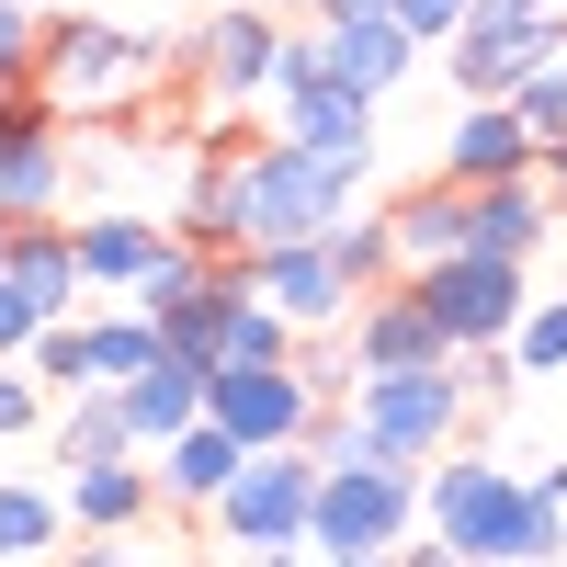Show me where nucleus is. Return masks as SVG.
<instances>
[{
  "label": "nucleus",
  "mask_w": 567,
  "mask_h": 567,
  "mask_svg": "<svg viewBox=\"0 0 567 567\" xmlns=\"http://www.w3.org/2000/svg\"><path fill=\"white\" fill-rule=\"evenodd\" d=\"M318 567H398V556H318Z\"/></svg>",
  "instance_id": "ea45409f"
},
{
  "label": "nucleus",
  "mask_w": 567,
  "mask_h": 567,
  "mask_svg": "<svg viewBox=\"0 0 567 567\" xmlns=\"http://www.w3.org/2000/svg\"><path fill=\"white\" fill-rule=\"evenodd\" d=\"M34 125H58V103L23 80V91H0V159H12V136H34Z\"/></svg>",
  "instance_id": "72a5a7b5"
},
{
  "label": "nucleus",
  "mask_w": 567,
  "mask_h": 567,
  "mask_svg": "<svg viewBox=\"0 0 567 567\" xmlns=\"http://www.w3.org/2000/svg\"><path fill=\"white\" fill-rule=\"evenodd\" d=\"M409 534H420V465H386V454L318 465V511H307L318 556H398Z\"/></svg>",
  "instance_id": "39448f33"
},
{
  "label": "nucleus",
  "mask_w": 567,
  "mask_h": 567,
  "mask_svg": "<svg viewBox=\"0 0 567 567\" xmlns=\"http://www.w3.org/2000/svg\"><path fill=\"white\" fill-rule=\"evenodd\" d=\"M545 194H556V216H567V136H545Z\"/></svg>",
  "instance_id": "4c0bfd02"
},
{
  "label": "nucleus",
  "mask_w": 567,
  "mask_h": 567,
  "mask_svg": "<svg viewBox=\"0 0 567 567\" xmlns=\"http://www.w3.org/2000/svg\"><path fill=\"white\" fill-rule=\"evenodd\" d=\"M58 567H136V556H125V534H69Z\"/></svg>",
  "instance_id": "f704fd0d"
},
{
  "label": "nucleus",
  "mask_w": 567,
  "mask_h": 567,
  "mask_svg": "<svg viewBox=\"0 0 567 567\" xmlns=\"http://www.w3.org/2000/svg\"><path fill=\"white\" fill-rule=\"evenodd\" d=\"M307 511H318V454L272 443V454H250L239 477H227V499L205 523H216V545H307Z\"/></svg>",
  "instance_id": "9d476101"
},
{
  "label": "nucleus",
  "mask_w": 567,
  "mask_h": 567,
  "mask_svg": "<svg viewBox=\"0 0 567 567\" xmlns=\"http://www.w3.org/2000/svg\"><path fill=\"white\" fill-rule=\"evenodd\" d=\"M341 329H352V363H363V374H398V363H443V352H454V341H443V318L409 296V272H398V284H374V296H352Z\"/></svg>",
  "instance_id": "4468645a"
},
{
  "label": "nucleus",
  "mask_w": 567,
  "mask_h": 567,
  "mask_svg": "<svg viewBox=\"0 0 567 567\" xmlns=\"http://www.w3.org/2000/svg\"><path fill=\"white\" fill-rule=\"evenodd\" d=\"M318 250H329V272L352 284V296H374V284H398V239H386V205H341L318 227Z\"/></svg>",
  "instance_id": "393cba45"
},
{
  "label": "nucleus",
  "mask_w": 567,
  "mask_h": 567,
  "mask_svg": "<svg viewBox=\"0 0 567 567\" xmlns=\"http://www.w3.org/2000/svg\"><path fill=\"white\" fill-rule=\"evenodd\" d=\"M511 114H523L534 136H567V58H545L523 91H511Z\"/></svg>",
  "instance_id": "2f4dec72"
},
{
  "label": "nucleus",
  "mask_w": 567,
  "mask_h": 567,
  "mask_svg": "<svg viewBox=\"0 0 567 567\" xmlns=\"http://www.w3.org/2000/svg\"><path fill=\"white\" fill-rule=\"evenodd\" d=\"M216 363H296V329H284L250 284L227 296V318H216Z\"/></svg>",
  "instance_id": "cd10ccee"
},
{
  "label": "nucleus",
  "mask_w": 567,
  "mask_h": 567,
  "mask_svg": "<svg viewBox=\"0 0 567 567\" xmlns=\"http://www.w3.org/2000/svg\"><path fill=\"white\" fill-rule=\"evenodd\" d=\"M272 69H284V12L272 0H227V12L194 23V103L205 114L272 103Z\"/></svg>",
  "instance_id": "1a4fd4ad"
},
{
  "label": "nucleus",
  "mask_w": 567,
  "mask_h": 567,
  "mask_svg": "<svg viewBox=\"0 0 567 567\" xmlns=\"http://www.w3.org/2000/svg\"><path fill=\"white\" fill-rule=\"evenodd\" d=\"M80 352H91V386H125V374H148L171 341H159V318L136 307V318H80Z\"/></svg>",
  "instance_id": "bb28decb"
},
{
  "label": "nucleus",
  "mask_w": 567,
  "mask_h": 567,
  "mask_svg": "<svg viewBox=\"0 0 567 567\" xmlns=\"http://www.w3.org/2000/svg\"><path fill=\"white\" fill-rule=\"evenodd\" d=\"M511 171H545V136L511 114V103H454V136H443V182H511Z\"/></svg>",
  "instance_id": "a211bd4d"
},
{
  "label": "nucleus",
  "mask_w": 567,
  "mask_h": 567,
  "mask_svg": "<svg viewBox=\"0 0 567 567\" xmlns=\"http://www.w3.org/2000/svg\"><path fill=\"white\" fill-rule=\"evenodd\" d=\"M318 12H386V0H318ZM318 12H307V23H318Z\"/></svg>",
  "instance_id": "58836bf2"
},
{
  "label": "nucleus",
  "mask_w": 567,
  "mask_h": 567,
  "mask_svg": "<svg viewBox=\"0 0 567 567\" xmlns=\"http://www.w3.org/2000/svg\"><path fill=\"white\" fill-rule=\"evenodd\" d=\"M318 58L341 69L352 91H374V103H386V91H398L420 58H432V45H420L398 12H318Z\"/></svg>",
  "instance_id": "f3484780"
},
{
  "label": "nucleus",
  "mask_w": 567,
  "mask_h": 567,
  "mask_svg": "<svg viewBox=\"0 0 567 567\" xmlns=\"http://www.w3.org/2000/svg\"><path fill=\"white\" fill-rule=\"evenodd\" d=\"M250 465V443L227 432V420L205 409V420H182L171 443H148V477H159V511H216L227 499V477Z\"/></svg>",
  "instance_id": "2eb2a0df"
},
{
  "label": "nucleus",
  "mask_w": 567,
  "mask_h": 567,
  "mask_svg": "<svg viewBox=\"0 0 567 567\" xmlns=\"http://www.w3.org/2000/svg\"><path fill=\"white\" fill-rule=\"evenodd\" d=\"M69 534H136L159 511V477H148V454H91V465H69Z\"/></svg>",
  "instance_id": "6ab92c4d"
},
{
  "label": "nucleus",
  "mask_w": 567,
  "mask_h": 567,
  "mask_svg": "<svg viewBox=\"0 0 567 567\" xmlns=\"http://www.w3.org/2000/svg\"><path fill=\"white\" fill-rule=\"evenodd\" d=\"M556 194H545V171H511V182H477L465 194V250H488V261H545L556 239Z\"/></svg>",
  "instance_id": "ddd939ff"
},
{
  "label": "nucleus",
  "mask_w": 567,
  "mask_h": 567,
  "mask_svg": "<svg viewBox=\"0 0 567 567\" xmlns=\"http://www.w3.org/2000/svg\"><path fill=\"white\" fill-rule=\"evenodd\" d=\"M398 567H465V556H454L443 534H409V545H398Z\"/></svg>",
  "instance_id": "e433bc0d"
},
{
  "label": "nucleus",
  "mask_w": 567,
  "mask_h": 567,
  "mask_svg": "<svg viewBox=\"0 0 567 567\" xmlns=\"http://www.w3.org/2000/svg\"><path fill=\"white\" fill-rule=\"evenodd\" d=\"M239 272H250V296H261L284 329H341V318H352V284L329 272L318 239H261V250H239Z\"/></svg>",
  "instance_id": "f8f14e48"
},
{
  "label": "nucleus",
  "mask_w": 567,
  "mask_h": 567,
  "mask_svg": "<svg viewBox=\"0 0 567 567\" xmlns=\"http://www.w3.org/2000/svg\"><path fill=\"white\" fill-rule=\"evenodd\" d=\"M69 194H80V159H69V136L58 125H34V136H12V159H0V216H69Z\"/></svg>",
  "instance_id": "4be33fe9"
},
{
  "label": "nucleus",
  "mask_w": 567,
  "mask_h": 567,
  "mask_svg": "<svg viewBox=\"0 0 567 567\" xmlns=\"http://www.w3.org/2000/svg\"><path fill=\"white\" fill-rule=\"evenodd\" d=\"M272 114H284V136H296V148H318L329 171L374 182V91H352L341 69L318 58V23H307V34H284V69H272Z\"/></svg>",
  "instance_id": "20e7f679"
},
{
  "label": "nucleus",
  "mask_w": 567,
  "mask_h": 567,
  "mask_svg": "<svg viewBox=\"0 0 567 567\" xmlns=\"http://www.w3.org/2000/svg\"><path fill=\"white\" fill-rule=\"evenodd\" d=\"M205 374L216 363H194V352H159L148 374H125V432H136V454H148V443H171L182 432V420H205Z\"/></svg>",
  "instance_id": "aec40b11"
},
{
  "label": "nucleus",
  "mask_w": 567,
  "mask_h": 567,
  "mask_svg": "<svg viewBox=\"0 0 567 567\" xmlns=\"http://www.w3.org/2000/svg\"><path fill=\"white\" fill-rule=\"evenodd\" d=\"M12 284H23L45 318H69V307H80V250H69V216H23V227H12Z\"/></svg>",
  "instance_id": "5701e85b"
},
{
  "label": "nucleus",
  "mask_w": 567,
  "mask_h": 567,
  "mask_svg": "<svg viewBox=\"0 0 567 567\" xmlns=\"http://www.w3.org/2000/svg\"><path fill=\"white\" fill-rule=\"evenodd\" d=\"M511 363H523V374H567V284L523 307V329H511Z\"/></svg>",
  "instance_id": "c85d7f7f"
},
{
  "label": "nucleus",
  "mask_w": 567,
  "mask_h": 567,
  "mask_svg": "<svg viewBox=\"0 0 567 567\" xmlns=\"http://www.w3.org/2000/svg\"><path fill=\"white\" fill-rule=\"evenodd\" d=\"M272 12H318V0H272Z\"/></svg>",
  "instance_id": "79ce46f5"
},
{
  "label": "nucleus",
  "mask_w": 567,
  "mask_h": 567,
  "mask_svg": "<svg viewBox=\"0 0 567 567\" xmlns=\"http://www.w3.org/2000/svg\"><path fill=\"white\" fill-rule=\"evenodd\" d=\"M386 12H398V23L420 34V45H454V23L477 12V0H386Z\"/></svg>",
  "instance_id": "473e14b6"
},
{
  "label": "nucleus",
  "mask_w": 567,
  "mask_h": 567,
  "mask_svg": "<svg viewBox=\"0 0 567 567\" xmlns=\"http://www.w3.org/2000/svg\"><path fill=\"white\" fill-rule=\"evenodd\" d=\"M45 409H58V398H45V374H34V363H0V443H34Z\"/></svg>",
  "instance_id": "c756f323"
},
{
  "label": "nucleus",
  "mask_w": 567,
  "mask_h": 567,
  "mask_svg": "<svg viewBox=\"0 0 567 567\" xmlns=\"http://www.w3.org/2000/svg\"><path fill=\"white\" fill-rule=\"evenodd\" d=\"M0 261H12V216H0Z\"/></svg>",
  "instance_id": "a19ab883"
},
{
  "label": "nucleus",
  "mask_w": 567,
  "mask_h": 567,
  "mask_svg": "<svg viewBox=\"0 0 567 567\" xmlns=\"http://www.w3.org/2000/svg\"><path fill=\"white\" fill-rule=\"evenodd\" d=\"M159 239H171V227L136 216V205H91V216H69L80 296H136V284H148V261H159Z\"/></svg>",
  "instance_id": "dca6fc26"
},
{
  "label": "nucleus",
  "mask_w": 567,
  "mask_h": 567,
  "mask_svg": "<svg viewBox=\"0 0 567 567\" xmlns=\"http://www.w3.org/2000/svg\"><path fill=\"white\" fill-rule=\"evenodd\" d=\"M409 296L443 318V341L454 352H477V341H511L534 307V261H488V250H454V261H420L409 272Z\"/></svg>",
  "instance_id": "6e6552de"
},
{
  "label": "nucleus",
  "mask_w": 567,
  "mask_h": 567,
  "mask_svg": "<svg viewBox=\"0 0 567 567\" xmlns=\"http://www.w3.org/2000/svg\"><path fill=\"white\" fill-rule=\"evenodd\" d=\"M45 432H58V454H69V465H91V454H136L125 398H114V386H80L69 409H45Z\"/></svg>",
  "instance_id": "a878e982"
},
{
  "label": "nucleus",
  "mask_w": 567,
  "mask_h": 567,
  "mask_svg": "<svg viewBox=\"0 0 567 567\" xmlns=\"http://www.w3.org/2000/svg\"><path fill=\"white\" fill-rule=\"evenodd\" d=\"M34 45H45V12L34 0H0V91L34 80Z\"/></svg>",
  "instance_id": "7c9ffc66"
},
{
  "label": "nucleus",
  "mask_w": 567,
  "mask_h": 567,
  "mask_svg": "<svg viewBox=\"0 0 567 567\" xmlns=\"http://www.w3.org/2000/svg\"><path fill=\"white\" fill-rule=\"evenodd\" d=\"M386 239H398V272L420 261H454L465 250V182H409V194H386Z\"/></svg>",
  "instance_id": "412c9836"
},
{
  "label": "nucleus",
  "mask_w": 567,
  "mask_h": 567,
  "mask_svg": "<svg viewBox=\"0 0 567 567\" xmlns=\"http://www.w3.org/2000/svg\"><path fill=\"white\" fill-rule=\"evenodd\" d=\"M318 545H227V567H307Z\"/></svg>",
  "instance_id": "c9c22d12"
},
{
  "label": "nucleus",
  "mask_w": 567,
  "mask_h": 567,
  "mask_svg": "<svg viewBox=\"0 0 567 567\" xmlns=\"http://www.w3.org/2000/svg\"><path fill=\"white\" fill-rule=\"evenodd\" d=\"M341 205H363L352 171H329L318 148H296V136H250V148H216L194 159V182H182V239L205 250H261V239H318Z\"/></svg>",
  "instance_id": "f257e3e1"
},
{
  "label": "nucleus",
  "mask_w": 567,
  "mask_h": 567,
  "mask_svg": "<svg viewBox=\"0 0 567 567\" xmlns=\"http://www.w3.org/2000/svg\"><path fill=\"white\" fill-rule=\"evenodd\" d=\"M69 545V499L34 477H0V567H58Z\"/></svg>",
  "instance_id": "b1692460"
},
{
  "label": "nucleus",
  "mask_w": 567,
  "mask_h": 567,
  "mask_svg": "<svg viewBox=\"0 0 567 567\" xmlns=\"http://www.w3.org/2000/svg\"><path fill=\"white\" fill-rule=\"evenodd\" d=\"M352 409H363V454H386V465H432V454H454V432H465V363L443 352V363L363 374Z\"/></svg>",
  "instance_id": "423d86ee"
},
{
  "label": "nucleus",
  "mask_w": 567,
  "mask_h": 567,
  "mask_svg": "<svg viewBox=\"0 0 567 567\" xmlns=\"http://www.w3.org/2000/svg\"><path fill=\"white\" fill-rule=\"evenodd\" d=\"M205 409H216L250 454H272V443H307L318 386H307L296 363H216V374H205Z\"/></svg>",
  "instance_id": "9b49d317"
},
{
  "label": "nucleus",
  "mask_w": 567,
  "mask_h": 567,
  "mask_svg": "<svg viewBox=\"0 0 567 567\" xmlns=\"http://www.w3.org/2000/svg\"><path fill=\"white\" fill-rule=\"evenodd\" d=\"M159 80V45L136 23H103V12H58L34 45V91L58 103V125H91V114H125L136 91Z\"/></svg>",
  "instance_id": "7ed1b4c3"
},
{
  "label": "nucleus",
  "mask_w": 567,
  "mask_h": 567,
  "mask_svg": "<svg viewBox=\"0 0 567 567\" xmlns=\"http://www.w3.org/2000/svg\"><path fill=\"white\" fill-rule=\"evenodd\" d=\"M420 534H443L465 567H556L567 556V499L511 477L488 454H432L420 465Z\"/></svg>",
  "instance_id": "f03ea898"
},
{
  "label": "nucleus",
  "mask_w": 567,
  "mask_h": 567,
  "mask_svg": "<svg viewBox=\"0 0 567 567\" xmlns=\"http://www.w3.org/2000/svg\"><path fill=\"white\" fill-rule=\"evenodd\" d=\"M454 103H511L545 58H567V0H534V12H465L454 45H432Z\"/></svg>",
  "instance_id": "0eeeda50"
}]
</instances>
